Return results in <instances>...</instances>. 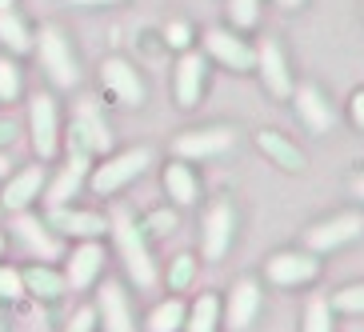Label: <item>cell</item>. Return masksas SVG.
Masks as SVG:
<instances>
[{
    "instance_id": "6da1fadb",
    "label": "cell",
    "mask_w": 364,
    "mask_h": 332,
    "mask_svg": "<svg viewBox=\"0 0 364 332\" xmlns=\"http://www.w3.org/2000/svg\"><path fill=\"white\" fill-rule=\"evenodd\" d=\"M117 248L120 257H124V268H129V277L136 280L140 289H152L156 284V268H152L149 260V248H144V236H140V228L132 225L129 216H117Z\"/></svg>"
},
{
    "instance_id": "7a4b0ae2",
    "label": "cell",
    "mask_w": 364,
    "mask_h": 332,
    "mask_svg": "<svg viewBox=\"0 0 364 332\" xmlns=\"http://www.w3.org/2000/svg\"><path fill=\"white\" fill-rule=\"evenodd\" d=\"M144 168H149V152L129 149V152H120V156L105 161L97 172H92V188H97L100 196H108V193H117V188H124L129 181H136Z\"/></svg>"
},
{
    "instance_id": "3957f363",
    "label": "cell",
    "mask_w": 364,
    "mask_h": 332,
    "mask_svg": "<svg viewBox=\"0 0 364 332\" xmlns=\"http://www.w3.org/2000/svg\"><path fill=\"white\" fill-rule=\"evenodd\" d=\"M68 149H73V152H108V149H112V132H108V124L100 120V112H97L92 100H85V105L76 108Z\"/></svg>"
},
{
    "instance_id": "277c9868",
    "label": "cell",
    "mask_w": 364,
    "mask_h": 332,
    "mask_svg": "<svg viewBox=\"0 0 364 332\" xmlns=\"http://www.w3.org/2000/svg\"><path fill=\"white\" fill-rule=\"evenodd\" d=\"M41 60L44 68H48V76H53L60 88H73L76 80H80V73H76V60L73 53H68L65 36L56 33V28H44L41 33Z\"/></svg>"
},
{
    "instance_id": "5b68a950",
    "label": "cell",
    "mask_w": 364,
    "mask_h": 332,
    "mask_svg": "<svg viewBox=\"0 0 364 332\" xmlns=\"http://www.w3.org/2000/svg\"><path fill=\"white\" fill-rule=\"evenodd\" d=\"M236 132L232 129H204V132H184L176 136V156L181 161H204V156H220L232 149Z\"/></svg>"
},
{
    "instance_id": "8992f818",
    "label": "cell",
    "mask_w": 364,
    "mask_h": 332,
    "mask_svg": "<svg viewBox=\"0 0 364 332\" xmlns=\"http://www.w3.org/2000/svg\"><path fill=\"white\" fill-rule=\"evenodd\" d=\"M232 228H236V216H232V204H213L208 208V220H204V260H220L232 245Z\"/></svg>"
},
{
    "instance_id": "52a82bcc",
    "label": "cell",
    "mask_w": 364,
    "mask_h": 332,
    "mask_svg": "<svg viewBox=\"0 0 364 332\" xmlns=\"http://www.w3.org/2000/svg\"><path fill=\"white\" fill-rule=\"evenodd\" d=\"M364 232V216L356 213H344L336 216V220H324V225H316L309 232V248L312 252H332V248H341L344 240H353V236Z\"/></svg>"
},
{
    "instance_id": "ba28073f",
    "label": "cell",
    "mask_w": 364,
    "mask_h": 332,
    "mask_svg": "<svg viewBox=\"0 0 364 332\" xmlns=\"http://www.w3.org/2000/svg\"><path fill=\"white\" fill-rule=\"evenodd\" d=\"M257 65H260V76H264V88L272 97H292V76H289V60L280 53L277 41H264L257 48Z\"/></svg>"
},
{
    "instance_id": "9c48e42d",
    "label": "cell",
    "mask_w": 364,
    "mask_h": 332,
    "mask_svg": "<svg viewBox=\"0 0 364 332\" xmlns=\"http://www.w3.org/2000/svg\"><path fill=\"white\" fill-rule=\"evenodd\" d=\"M100 76H105V88H108V92H112V97L120 100V105H140V100H144V85H140L136 68H132V65H124L120 56L105 60Z\"/></svg>"
},
{
    "instance_id": "30bf717a",
    "label": "cell",
    "mask_w": 364,
    "mask_h": 332,
    "mask_svg": "<svg viewBox=\"0 0 364 332\" xmlns=\"http://www.w3.org/2000/svg\"><path fill=\"white\" fill-rule=\"evenodd\" d=\"M204 44H208V53H213L220 65H228L232 73H245V68L257 65V53H252L240 36H228V33H220V28H213V33L204 36Z\"/></svg>"
},
{
    "instance_id": "8fae6325",
    "label": "cell",
    "mask_w": 364,
    "mask_h": 332,
    "mask_svg": "<svg viewBox=\"0 0 364 332\" xmlns=\"http://www.w3.org/2000/svg\"><path fill=\"white\" fill-rule=\"evenodd\" d=\"M316 277V260L309 257V252H280V257L268 260V280L272 284H284V289H292V284H304V280Z\"/></svg>"
},
{
    "instance_id": "7c38bea8",
    "label": "cell",
    "mask_w": 364,
    "mask_h": 332,
    "mask_svg": "<svg viewBox=\"0 0 364 332\" xmlns=\"http://www.w3.org/2000/svg\"><path fill=\"white\" fill-rule=\"evenodd\" d=\"M33 149L41 161H48L56 152V105H53V97L33 100Z\"/></svg>"
},
{
    "instance_id": "4fadbf2b",
    "label": "cell",
    "mask_w": 364,
    "mask_h": 332,
    "mask_svg": "<svg viewBox=\"0 0 364 332\" xmlns=\"http://www.w3.org/2000/svg\"><path fill=\"white\" fill-rule=\"evenodd\" d=\"M257 309H260L257 280H240V284L232 289V296H228V328L245 332L248 324H252V316H257Z\"/></svg>"
},
{
    "instance_id": "5bb4252c",
    "label": "cell",
    "mask_w": 364,
    "mask_h": 332,
    "mask_svg": "<svg viewBox=\"0 0 364 332\" xmlns=\"http://www.w3.org/2000/svg\"><path fill=\"white\" fill-rule=\"evenodd\" d=\"M41 184H44V168H41V164H28L24 172H16V176L9 181V188H4L0 204H4V208H12V213H21L33 196H41Z\"/></svg>"
},
{
    "instance_id": "9a60e30c",
    "label": "cell",
    "mask_w": 364,
    "mask_h": 332,
    "mask_svg": "<svg viewBox=\"0 0 364 332\" xmlns=\"http://www.w3.org/2000/svg\"><path fill=\"white\" fill-rule=\"evenodd\" d=\"M296 108H300V117H304V124H309L316 136H321V132H328L332 120H336V117H332V108H328V100H324L312 85H300L296 88Z\"/></svg>"
},
{
    "instance_id": "2e32d148",
    "label": "cell",
    "mask_w": 364,
    "mask_h": 332,
    "mask_svg": "<svg viewBox=\"0 0 364 332\" xmlns=\"http://www.w3.org/2000/svg\"><path fill=\"white\" fill-rule=\"evenodd\" d=\"M200 88H204L200 53H184L181 68H176V100H181V105H196V100H200Z\"/></svg>"
},
{
    "instance_id": "e0dca14e",
    "label": "cell",
    "mask_w": 364,
    "mask_h": 332,
    "mask_svg": "<svg viewBox=\"0 0 364 332\" xmlns=\"http://www.w3.org/2000/svg\"><path fill=\"white\" fill-rule=\"evenodd\" d=\"M100 316H105V332H132V312H129V300H124L120 284H105Z\"/></svg>"
},
{
    "instance_id": "ac0fdd59",
    "label": "cell",
    "mask_w": 364,
    "mask_h": 332,
    "mask_svg": "<svg viewBox=\"0 0 364 332\" xmlns=\"http://www.w3.org/2000/svg\"><path fill=\"white\" fill-rule=\"evenodd\" d=\"M100 264H105V252H100V245H85L80 252H73V260H68L65 284H73V289H88V284L97 280Z\"/></svg>"
},
{
    "instance_id": "d6986e66",
    "label": "cell",
    "mask_w": 364,
    "mask_h": 332,
    "mask_svg": "<svg viewBox=\"0 0 364 332\" xmlns=\"http://www.w3.org/2000/svg\"><path fill=\"white\" fill-rule=\"evenodd\" d=\"M48 225L56 228V232H68V236H100L105 232V220L92 213H68L65 204H56L53 216H48Z\"/></svg>"
},
{
    "instance_id": "ffe728a7",
    "label": "cell",
    "mask_w": 364,
    "mask_h": 332,
    "mask_svg": "<svg viewBox=\"0 0 364 332\" xmlns=\"http://www.w3.org/2000/svg\"><path fill=\"white\" fill-rule=\"evenodd\" d=\"M85 172H88V152H73L68 156V164H65V172L53 181V188H48V200H53V208L56 204H65L68 196L85 184Z\"/></svg>"
},
{
    "instance_id": "44dd1931",
    "label": "cell",
    "mask_w": 364,
    "mask_h": 332,
    "mask_svg": "<svg viewBox=\"0 0 364 332\" xmlns=\"http://www.w3.org/2000/svg\"><path fill=\"white\" fill-rule=\"evenodd\" d=\"M24 292H33V296H44V300H56L60 292H65V277H56L53 268H44V264H36V268H28L24 272Z\"/></svg>"
},
{
    "instance_id": "7402d4cb",
    "label": "cell",
    "mask_w": 364,
    "mask_h": 332,
    "mask_svg": "<svg viewBox=\"0 0 364 332\" xmlns=\"http://www.w3.org/2000/svg\"><path fill=\"white\" fill-rule=\"evenodd\" d=\"M257 144H260V152H268V156L280 164V168H289V172H300V168H304V156H300V152L292 149L284 136H277V132H260Z\"/></svg>"
},
{
    "instance_id": "603a6c76",
    "label": "cell",
    "mask_w": 364,
    "mask_h": 332,
    "mask_svg": "<svg viewBox=\"0 0 364 332\" xmlns=\"http://www.w3.org/2000/svg\"><path fill=\"white\" fill-rule=\"evenodd\" d=\"M16 236H21L24 245L33 248L36 257H44V260H53L60 248H56V240L48 232L41 228V220H33V216H21V225H16Z\"/></svg>"
},
{
    "instance_id": "cb8c5ba5",
    "label": "cell",
    "mask_w": 364,
    "mask_h": 332,
    "mask_svg": "<svg viewBox=\"0 0 364 332\" xmlns=\"http://www.w3.org/2000/svg\"><path fill=\"white\" fill-rule=\"evenodd\" d=\"M164 188H168V196L176 204H193L196 200V176L188 164H168V172H164Z\"/></svg>"
},
{
    "instance_id": "d4e9b609",
    "label": "cell",
    "mask_w": 364,
    "mask_h": 332,
    "mask_svg": "<svg viewBox=\"0 0 364 332\" xmlns=\"http://www.w3.org/2000/svg\"><path fill=\"white\" fill-rule=\"evenodd\" d=\"M0 44H4L9 53H24V48H28V28H24V21L12 9L0 12Z\"/></svg>"
},
{
    "instance_id": "484cf974",
    "label": "cell",
    "mask_w": 364,
    "mask_h": 332,
    "mask_svg": "<svg viewBox=\"0 0 364 332\" xmlns=\"http://www.w3.org/2000/svg\"><path fill=\"white\" fill-rule=\"evenodd\" d=\"M184 328V304L181 300H164L161 309L149 316V332H181Z\"/></svg>"
},
{
    "instance_id": "4316f807",
    "label": "cell",
    "mask_w": 364,
    "mask_h": 332,
    "mask_svg": "<svg viewBox=\"0 0 364 332\" xmlns=\"http://www.w3.org/2000/svg\"><path fill=\"white\" fill-rule=\"evenodd\" d=\"M216 316H220V300L200 296L196 309H193V316H188V332H216Z\"/></svg>"
},
{
    "instance_id": "83f0119b",
    "label": "cell",
    "mask_w": 364,
    "mask_h": 332,
    "mask_svg": "<svg viewBox=\"0 0 364 332\" xmlns=\"http://www.w3.org/2000/svg\"><path fill=\"white\" fill-rule=\"evenodd\" d=\"M228 16L236 28H252L260 16V0H228Z\"/></svg>"
},
{
    "instance_id": "f1b7e54d",
    "label": "cell",
    "mask_w": 364,
    "mask_h": 332,
    "mask_svg": "<svg viewBox=\"0 0 364 332\" xmlns=\"http://www.w3.org/2000/svg\"><path fill=\"white\" fill-rule=\"evenodd\" d=\"M304 332H332L328 300H312L309 304V312H304Z\"/></svg>"
},
{
    "instance_id": "f546056e",
    "label": "cell",
    "mask_w": 364,
    "mask_h": 332,
    "mask_svg": "<svg viewBox=\"0 0 364 332\" xmlns=\"http://www.w3.org/2000/svg\"><path fill=\"white\" fill-rule=\"evenodd\" d=\"M193 272H196V260L193 257H176L168 268V284L172 289H188L193 284Z\"/></svg>"
},
{
    "instance_id": "4dcf8cb0",
    "label": "cell",
    "mask_w": 364,
    "mask_h": 332,
    "mask_svg": "<svg viewBox=\"0 0 364 332\" xmlns=\"http://www.w3.org/2000/svg\"><path fill=\"white\" fill-rule=\"evenodd\" d=\"M16 92H21V73L16 65L0 60V100H16Z\"/></svg>"
},
{
    "instance_id": "1f68e13d",
    "label": "cell",
    "mask_w": 364,
    "mask_h": 332,
    "mask_svg": "<svg viewBox=\"0 0 364 332\" xmlns=\"http://www.w3.org/2000/svg\"><path fill=\"white\" fill-rule=\"evenodd\" d=\"M24 296V280L16 268H0V300H16Z\"/></svg>"
},
{
    "instance_id": "d6a6232c",
    "label": "cell",
    "mask_w": 364,
    "mask_h": 332,
    "mask_svg": "<svg viewBox=\"0 0 364 332\" xmlns=\"http://www.w3.org/2000/svg\"><path fill=\"white\" fill-rule=\"evenodd\" d=\"M341 312H364V284H353V289L336 292V300H332Z\"/></svg>"
},
{
    "instance_id": "836d02e7",
    "label": "cell",
    "mask_w": 364,
    "mask_h": 332,
    "mask_svg": "<svg viewBox=\"0 0 364 332\" xmlns=\"http://www.w3.org/2000/svg\"><path fill=\"white\" fill-rule=\"evenodd\" d=\"M172 228H176V216H172L168 208H161V213H152V216H149V232L164 236V232H172Z\"/></svg>"
},
{
    "instance_id": "e575fe53",
    "label": "cell",
    "mask_w": 364,
    "mask_h": 332,
    "mask_svg": "<svg viewBox=\"0 0 364 332\" xmlns=\"http://www.w3.org/2000/svg\"><path fill=\"white\" fill-rule=\"evenodd\" d=\"M92 324H97V312H92V309H80V312H76V321L68 324V332H92Z\"/></svg>"
},
{
    "instance_id": "d590c367",
    "label": "cell",
    "mask_w": 364,
    "mask_h": 332,
    "mask_svg": "<svg viewBox=\"0 0 364 332\" xmlns=\"http://www.w3.org/2000/svg\"><path fill=\"white\" fill-rule=\"evenodd\" d=\"M164 41L172 44V48H184L188 44V24H168V36Z\"/></svg>"
},
{
    "instance_id": "8d00e7d4",
    "label": "cell",
    "mask_w": 364,
    "mask_h": 332,
    "mask_svg": "<svg viewBox=\"0 0 364 332\" xmlns=\"http://www.w3.org/2000/svg\"><path fill=\"white\" fill-rule=\"evenodd\" d=\"M12 140H16V124L12 120H0V149H9Z\"/></svg>"
},
{
    "instance_id": "74e56055",
    "label": "cell",
    "mask_w": 364,
    "mask_h": 332,
    "mask_svg": "<svg viewBox=\"0 0 364 332\" xmlns=\"http://www.w3.org/2000/svg\"><path fill=\"white\" fill-rule=\"evenodd\" d=\"M353 120H356V129H364V92L353 97Z\"/></svg>"
},
{
    "instance_id": "f35d334b",
    "label": "cell",
    "mask_w": 364,
    "mask_h": 332,
    "mask_svg": "<svg viewBox=\"0 0 364 332\" xmlns=\"http://www.w3.org/2000/svg\"><path fill=\"white\" fill-rule=\"evenodd\" d=\"M353 193H356V196H360V200H364V176H356V181H353Z\"/></svg>"
},
{
    "instance_id": "ab89813d",
    "label": "cell",
    "mask_w": 364,
    "mask_h": 332,
    "mask_svg": "<svg viewBox=\"0 0 364 332\" xmlns=\"http://www.w3.org/2000/svg\"><path fill=\"white\" fill-rule=\"evenodd\" d=\"M73 4H117V0H73Z\"/></svg>"
},
{
    "instance_id": "60d3db41",
    "label": "cell",
    "mask_w": 364,
    "mask_h": 332,
    "mask_svg": "<svg viewBox=\"0 0 364 332\" xmlns=\"http://www.w3.org/2000/svg\"><path fill=\"white\" fill-rule=\"evenodd\" d=\"M280 4H284V9H300V4H304V0H280Z\"/></svg>"
},
{
    "instance_id": "b9f144b4",
    "label": "cell",
    "mask_w": 364,
    "mask_h": 332,
    "mask_svg": "<svg viewBox=\"0 0 364 332\" xmlns=\"http://www.w3.org/2000/svg\"><path fill=\"white\" fill-rule=\"evenodd\" d=\"M12 4H16V0H0V12H9Z\"/></svg>"
},
{
    "instance_id": "7bdbcfd3",
    "label": "cell",
    "mask_w": 364,
    "mask_h": 332,
    "mask_svg": "<svg viewBox=\"0 0 364 332\" xmlns=\"http://www.w3.org/2000/svg\"><path fill=\"white\" fill-rule=\"evenodd\" d=\"M0 176H9V161L4 156H0Z\"/></svg>"
},
{
    "instance_id": "ee69618b",
    "label": "cell",
    "mask_w": 364,
    "mask_h": 332,
    "mask_svg": "<svg viewBox=\"0 0 364 332\" xmlns=\"http://www.w3.org/2000/svg\"><path fill=\"white\" fill-rule=\"evenodd\" d=\"M0 248H4V240H0Z\"/></svg>"
}]
</instances>
